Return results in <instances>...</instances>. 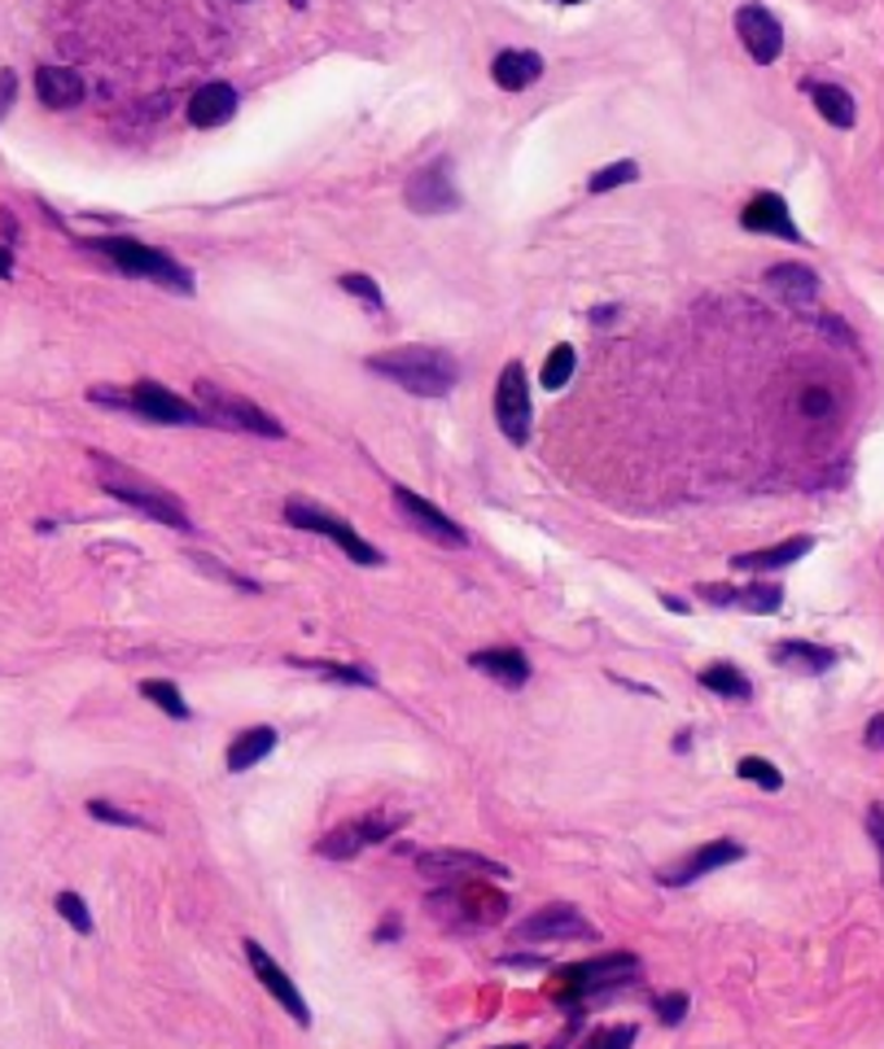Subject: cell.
<instances>
[{
  "label": "cell",
  "mask_w": 884,
  "mask_h": 1049,
  "mask_svg": "<svg viewBox=\"0 0 884 1049\" xmlns=\"http://www.w3.org/2000/svg\"><path fill=\"white\" fill-rule=\"evenodd\" d=\"M88 455H93V473H97V481H101V490H106L110 499L136 508L141 516H149V521H158V525H167V529H175V534H189V529H193L184 503H180L171 490H162L158 481L141 477V473L128 468V464H114V460L101 455V451H88Z\"/></svg>",
  "instance_id": "obj_1"
},
{
  "label": "cell",
  "mask_w": 884,
  "mask_h": 1049,
  "mask_svg": "<svg viewBox=\"0 0 884 1049\" xmlns=\"http://www.w3.org/2000/svg\"><path fill=\"white\" fill-rule=\"evenodd\" d=\"M368 373L403 386L408 394L416 399H443L456 390L460 381V364L447 355V350H434V345H399V350H386V355H373L368 359Z\"/></svg>",
  "instance_id": "obj_2"
},
{
  "label": "cell",
  "mask_w": 884,
  "mask_h": 1049,
  "mask_svg": "<svg viewBox=\"0 0 884 1049\" xmlns=\"http://www.w3.org/2000/svg\"><path fill=\"white\" fill-rule=\"evenodd\" d=\"M93 403H110V407H119V412H132V416L154 420V425H175V429H184V425H215V420L202 412V403H189V399L171 394V390L158 386V381H136L128 394L93 390Z\"/></svg>",
  "instance_id": "obj_3"
},
{
  "label": "cell",
  "mask_w": 884,
  "mask_h": 1049,
  "mask_svg": "<svg viewBox=\"0 0 884 1049\" xmlns=\"http://www.w3.org/2000/svg\"><path fill=\"white\" fill-rule=\"evenodd\" d=\"M635 975H640V957L635 953H601V957H586V962L565 966L560 979H556V997L565 1005H573V1001L582 1005V1001H592V997H601V992H609V988H618V984H627Z\"/></svg>",
  "instance_id": "obj_4"
},
{
  "label": "cell",
  "mask_w": 884,
  "mask_h": 1049,
  "mask_svg": "<svg viewBox=\"0 0 884 1049\" xmlns=\"http://www.w3.org/2000/svg\"><path fill=\"white\" fill-rule=\"evenodd\" d=\"M93 249L97 254H106L114 267H123L128 276H145V280H154V284H162V289H171V293H193V276L175 263V258H167L162 249H154V245H141V241H132V236H101V241H93Z\"/></svg>",
  "instance_id": "obj_5"
},
{
  "label": "cell",
  "mask_w": 884,
  "mask_h": 1049,
  "mask_svg": "<svg viewBox=\"0 0 884 1049\" xmlns=\"http://www.w3.org/2000/svg\"><path fill=\"white\" fill-rule=\"evenodd\" d=\"M403 827H408V814H403V809H386V805H377V809H368V814H360V818L338 822V827L316 844V853H320V857H334V862H351L355 853H364V849L390 840V835L403 831Z\"/></svg>",
  "instance_id": "obj_6"
},
{
  "label": "cell",
  "mask_w": 884,
  "mask_h": 1049,
  "mask_svg": "<svg viewBox=\"0 0 884 1049\" xmlns=\"http://www.w3.org/2000/svg\"><path fill=\"white\" fill-rule=\"evenodd\" d=\"M193 394H197L202 412H206L215 425H228V429H241V434H258V438H284V425H280L271 412L254 407L250 399H241V394H232V390H219L215 381H197Z\"/></svg>",
  "instance_id": "obj_7"
},
{
  "label": "cell",
  "mask_w": 884,
  "mask_h": 1049,
  "mask_svg": "<svg viewBox=\"0 0 884 1049\" xmlns=\"http://www.w3.org/2000/svg\"><path fill=\"white\" fill-rule=\"evenodd\" d=\"M284 521L289 525H299V529H307V534H320V538H334L355 564H368V569H377V564H386L382 560V551L368 542V538H360L355 534V525H347L342 516H334V512H320L316 503H307V499H289L284 503Z\"/></svg>",
  "instance_id": "obj_8"
},
{
  "label": "cell",
  "mask_w": 884,
  "mask_h": 1049,
  "mask_svg": "<svg viewBox=\"0 0 884 1049\" xmlns=\"http://www.w3.org/2000/svg\"><path fill=\"white\" fill-rule=\"evenodd\" d=\"M416 870L438 883V888H451V883H486V879H508V866L482 857V853H469V849H429V853H416Z\"/></svg>",
  "instance_id": "obj_9"
},
{
  "label": "cell",
  "mask_w": 884,
  "mask_h": 1049,
  "mask_svg": "<svg viewBox=\"0 0 884 1049\" xmlns=\"http://www.w3.org/2000/svg\"><path fill=\"white\" fill-rule=\"evenodd\" d=\"M495 420H499V434L512 442V447H525L530 442V386H525V368L512 359L504 373H499V386H495Z\"/></svg>",
  "instance_id": "obj_10"
},
{
  "label": "cell",
  "mask_w": 884,
  "mask_h": 1049,
  "mask_svg": "<svg viewBox=\"0 0 884 1049\" xmlns=\"http://www.w3.org/2000/svg\"><path fill=\"white\" fill-rule=\"evenodd\" d=\"M517 940H601V931L582 918L578 905H543L525 923H517Z\"/></svg>",
  "instance_id": "obj_11"
},
{
  "label": "cell",
  "mask_w": 884,
  "mask_h": 1049,
  "mask_svg": "<svg viewBox=\"0 0 884 1049\" xmlns=\"http://www.w3.org/2000/svg\"><path fill=\"white\" fill-rule=\"evenodd\" d=\"M395 512L416 529V534H425V538H434L438 547H469V534L447 516V512H438L429 499H421L416 490H395Z\"/></svg>",
  "instance_id": "obj_12"
},
{
  "label": "cell",
  "mask_w": 884,
  "mask_h": 1049,
  "mask_svg": "<svg viewBox=\"0 0 884 1049\" xmlns=\"http://www.w3.org/2000/svg\"><path fill=\"white\" fill-rule=\"evenodd\" d=\"M740 857H744V844H740V840H710V844L692 849L688 857H679L675 866H666L657 879H662L666 888H688V883H697V879H705V875H718L723 866H731V862H740Z\"/></svg>",
  "instance_id": "obj_13"
},
{
  "label": "cell",
  "mask_w": 884,
  "mask_h": 1049,
  "mask_svg": "<svg viewBox=\"0 0 884 1049\" xmlns=\"http://www.w3.org/2000/svg\"><path fill=\"white\" fill-rule=\"evenodd\" d=\"M736 36H740L744 53H749L758 66H771V62H779V53H784V27H779V19H775L771 10H762V5L736 10Z\"/></svg>",
  "instance_id": "obj_14"
},
{
  "label": "cell",
  "mask_w": 884,
  "mask_h": 1049,
  "mask_svg": "<svg viewBox=\"0 0 884 1049\" xmlns=\"http://www.w3.org/2000/svg\"><path fill=\"white\" fill-rule=\"evenodd\" d=\"M245 957H250V966H254V975L263 979V988L289 1010V1018L299 1023V1027H307L312 1023V1010H307V1001H303V992H299V984H293L280 966H276V957L258 944V940H245Z\"/></svg>",
  "instance_id": "obj_15"
},
{
  "label": "cell",
  "mask_w": 884,
  "mask_h": 1049,
  "mask_svg": "<svg viewBox=\"0 0 884 1049\" xmlns=\"http://www.w3.org/2000/svg\"><path fill=\"white\" fill-rule=\"evenodd\" d=\"M403 197H408V206H412L416 215H443V210H456V206H460V193H456V184H451L447 162H434V167L416 171V175L408 180Z\"/></svg>",
  "instance_id": "obj_16"
},
{
  "label": "cell",
  "mask_w": 884,
  "mask_h": 1049,
  "mask_svg": "<svg viewBox=\"0 0 884 1049\" xmlns=\"http://www.w3.org/2000/svg\"><path fill=\"white\" fill-rule=\"evenodd\" d=\"M740 228L744 232H771V236H779V241H801V228L792 223V215H788V202L779 197V193H758L744 210H740Z\"/></svg>",
  "instance_id": "obj_17"
},
{
  "label": "cell",
  "mask_w": 884,
  "mask_h": 1049,
  "mask_svg": "<svg viewBox=\"0 0 884 1049\" xmlns=\"http://www.w3.org/2000/svg\"><path fill=\"white\" fill-rule=\"evenodd\" d=\"M84 93H88V84H84V75L71 71V66H40V71H36V97H40L49 110H71V106L84 101Z\"/></svg>",
  "instance_id": "obj_18"
},
{
  "label": "cell",
  "mask_w": 884,
  "mask_h": 1049,
  "mask_svg": "<svg viewBox=\"0 0 884 1049\" xmlns=\"http://www.w3.org/2000/svg\"><path fill=\"white\" fill-rule=\"evenodd\" d=\"M469 664H473L477 673L495 678L499 686H512V691L530 682V660H525V651H517V647H482V651L469 656Z\"/></svg>",
  "instance_id": "obj_19"
},
{
  "label": "cell",
  "mask_w": 884,
  "mask_h": 1049,
  "mask_svg": "<svg viewBox=\"0 0 884 1049\" xmlns=\"http://www.w3.org/2000/svg\"><path fill=\"white\" fill-rule=\"evenodd\" d=\"M491 80H495L504 93H521V88H530V84L543 80V58L530 53V49H508V53L495 58Z\"/></svg>",
  "instance_id": "obj_20"
},
{
  "label": "cell",
  "mask_w": 884,
  "mask_h": 1049,
  "mask_svg": "<svg viewBox=\"0 0 884 1049\" xmlns=\"http://www.w3.org/2000/svg\"><path fill=\"white\" fill-rule=\"evenodd\" d=\"M237 114V88L232 84H206L189 101V123L193 127H219Z\"/></svg>",
  "instance_id": "obj_21"
},
{
  "label": "cell",
  "mask_w": 884,
  "mask_h": 1049,
  "mask_svg": "<svg viewBox=\"0 0 884 1049\" xmlns=\"http://www.w3.org/2000/svg\"><path fill=\"white\" fill-rule=\"evenodd\" d=\"M766 284L788 302V306H810L819 297V276L806 263H775L766 271Z\"/></svg>",
  "instance_id": "obj_22"
},
{
  "label": "cell",
  "mask_w": 884,
  "mask_h": 1049,
  "mask_svg": "<svg viewBox=\"0 0 884 1049\" xmlns=\"http://www.w3.org/2000/svg\"><path fill=\"white\" fill-rule=\"evenodd\" d=\"M810 551H814V538L801 534V538H788V542H775V547H762V551H744V556L731 560V569H740V573H771V569L797 564Z\"/></svg>",
  "instance_id": "obj_23"
},
{
  "label": "cell",
  "mask_w": 884,
  "mask_h": 1049,
  "mask_svg": "<svg viewBox=\"0 0 884 1049\" xmlns=\"http://www.w3.org/2000/svg\"><path fill=\"white\" fill-rule=\"evenodd\" d=\"M271 748H276V731H271V727H250V731H241V735L228 744L223 766H228V774H245V770L258 766Z\"/></svg>",
  "instance_id": "obj_24"
},
{
  "label": "cell",
  "mask_w": 884,
  "mask_h": 1049,
  "mask_svg": "<svg viewBox=\"0 0 884 1049\" xmlns=\"http://www.w3.org/2000/svg\"><path fill=\"white\" fill-rule=\"evenodd\" d=\"M810 97H814V110H819L832 127H840V132L853 127L858 106H853V97H849L845 88H836V84H810Z\"/></svg>",
  "instance_id": "obj_25"
},
{
  "label": "cell",
  "mask_w": 884,
  "mask_h": 1049,
  "mask_svg": "<svg viewBox=\"0 0 884 1049\" xmlns=\"http://www.w3.org/2000/svg\"><path fill=\"white\" fill-rule=\"evenodd\" d=\"M771 660H775V664H797V669L823 673V669H832L836 651H832V647H819V643H801V638H788V643H775V647H771Z\"/></svg>",
  "instance_id": "obj_26"
},
{
  "label": "cell",
  "mask_w": 884,
  "mask_h": 1049,
  "mask_svg": "<svg viewBox=\"0 0 884 1049\" xmlns=\"http://www.w3.org/2000/svg\"><path fill=\"white\" fill-rule=\"evenodd\" d=\"M701 686L714 691V695H723V699H749V695H753V682H749L736 664H727V660L701 669Z\"/></svg>",
  "instance_id": "obj_27"
},
{
  "label": "cell",
  "mask_w": 884,
  "mask_h": 1049,
  "mask_svg": "<svg viewBox=\"0 0 884 1049\" xmlns=\"http://www.w3.org/2000/svg\"><path fill=\"white\" fill-rule=\"evenodd\" d=\"M141 695L149 699V705H158L171 722H189V705H184V695H180L175 682H167V678H145V682H141Z\"/></svg>",
  "instance_id": "obj_28"
},
{
  "label": "cell",
  "mask_w": 884,
  "mask_h": 1049,
  "mask_svg": "<svg viewBox=\"0 0 884 1049\" xmlns=\"http://www.w3.org/2000/svg\"><path fill=\"white\" fill-rule=\"evenodd\" d=\"M779 603H784V590H779L775 582H753V586L736 590V608H744V612H753V617L779 612Z\"/></svg>",
  "instance_id": "obj_29"
},
{
  "label": "cell",
  "mask_w": 884,
  "mask_h": 1049,
  "mask_svg": "<svg viewBox=\"0 0 884 1049\" xmlns=\"http://www.w3.org/2000/svg\"><path fill=\"white\" fill-rule=\"evenodd\" d=\"M573 368H578V355H573V345H552V355L543 359V390H565L569 386V377H573Z\"/></svg>",
  "instance_id": "obj_30"
},
{
  "label": "cell",
  "mask_w": 884,
  "mask_h": 1049,
  "mask_svg": "<svg viewBox=\"0 0 884 1049\" xmlns=\"http://www.w3.org/2000/svg\"><path fill=\"white\" fill-rule=\"evenodd\" d=\"M293 664H303V669H312V673H320V678H329V682H347V686H373V673H368V669H360V664H338V660H293Z\"/></svg>",
  "instance_id": "obj_31"
},
{
  "label": "cell",
  "mask_w": 884,
  "mask_h": 1049,
  "mask_svg": "<svg viewBox=\"0 0 884 1049\" xmlns=\"http://www.w3.org/2000/svg\"><path fill=\"white\" fill-rule=\"evenodd\" d=\"M736 774H740L744 783H758L762 792H779V788H784V774H779L766 757H744V761L736 766Z\"/></svg>",
  "instance_id": "obj_32"
},
{
  "label": "cell",
  "mask_w": 884,
  "mask_h": 1049,
  "mask_svg": "<svg viewBox=\"0 0 884 1049\" xmlns=\"http://www.w3.org/2000/svg\"><path fill=\"white\" fill-rule=\"evenodd\" d=\"M88 818H97V822H106V827L149 831V822H145L141 814H132V809H119V805H110V801H88Z\"/></svg>",
  "instance_id": "obj_33"
},
{
  "label": "cell",
  "mask_w": 884,
  "mask_h": 1049,
  "mask_svg": "<svg viewBox=\"0 0 884 1049\" xmlns=\"http://www.w3.org/2000/svg\"><path fill=\"white\" fill-rule=\"evenodd\" d=\"M640 180V167L635 162H614V167H601L596 175H592V193H609V188H622V184H635Z\"/></svg>",
  "instance_id": "obj_34"
},
{
  "label": "cell",
  "mask_w": 884,
  "mask_h": 1049,
  "mask_svg": "<svg viewBox=\"0 0 884 1049\" xmlns=\"http://www.w3.org/2000/svg\"><path fill=\"white\" fill-rule=\"evenodd\" d=\"M58 914H62L80 936H93V914H88V905H84L80 892H58Z\"/></svg>",
  "instance_id": "obj_35"
},
{
  "label": "cell",
  "mask_w": 884,
  "mask_h": 1049,
  "mask_svg": "<svg viewBox=\"0 0 884 1049\" xmlns=\"http://www.w3.org/2000/svg\"><path fill=\"white\" fill-rule=\"evenodd\" d=\"M338 284L351 293V297H360V302H368L373 310H382L386 302H382V289H377V280L373 276H360V271H347V276H338Z\"/></svg>",
  "instance_id": "obj_36"
},
{
  "label": "cell",
  "mask_w": 884,
  "mask_h": 1049,
  "mask_svg": "<svg viewBox=\"0 0 884 1049\" xmlns=\"http://www.w3.org/2000/svg\"><path fill=\"white\" fill-rule=\"evenodd\" d=\"M653 1010H657V1018H662L666 1027H679L683 1014H688V992H662V997L653 1001Z\"/></svg>",
  "instance_id": "obj_37"
},
{
  "label": "cell",
  "mask_w": 884,
  "mask_h": 1049,
  "mask_svg": "<svg viewBox=\"0 0 884 1049\" xmlns=\"http://www.w3.org/2000/svg\"><path fill=\"white\" fill-rule=\"evenodd\" d=\"M631 1045H635V1027H631V1023H618V1027L596 1032L586 1049H631Z\"/></svg>",
  "instance_id": "obj_38"
},
{
  "label": "cell",
  "mask_w": 884,
  "mask_h": 1049,
  "mask_svg": "<svg viewBox=\"0 0 884 1049\" xmlns=\"http://www.w3.org/2000/svg\"><path fill=\"white\" fill-rule=\"evenodd\" d=\"M189 560H193L197 569H206L210 577H219V582H228V586H241V590H250V595L258 590V582H250V577H241V573H232V569H219V564H215L210 556H202V551H197V556H189Z\"/></svg>",
  "instance_id": "obj_39"
},
{
  "label": "cell",
  "mask_w": 884,
  "mask_h": 1049,
  "mask_svg": "<svg viewBox=\"0 0 884 1049\" xmlns=\"http://www.w3.org/2000/svg\"><path fill=\"white\" fill-rule=\"evenodd\" d=\"M801 412H806L810 420H823V416L832 412V394H827L823 386H810V390L801 394Z\"/></svg>",
  "instance_id": "obj_40"
},
{
  "label": "cell",
  "mask_w": 884,
  "mask_h": 1049,
  "mask_svg": "<svg viewBox=\"0 0 884 1049\" xmlns=\"http://www.w3.org/2000/svg\"><path fill=\"white\" fill-rule=\"evenodd\" d=\"M867 831L875 840V853H880V879H884V805H871L867 809Z\"/></svg>",
  "instance_id": "obj_41"
},
{
  "label": "cell",
  "mask_w": 884,
  "mask_h": 1049,
  "mask_svg": "<svg viewBox=\"0 0 884 1049\" xmlns=\"http://www.w3.org/2000/svg\"><path fill=\"white\" fill-rule=\"evenodd\" d=\"M14 101H19V75L0 66V119L14 110Z\"/></svg>",
  "instance_id": "obj_42"
},
{
  "label": "cell",
  "mask_w": 884,
  "mask_h": 1049,
  "mask_svg": "<svg viewBox=\"0 0 884 1049\" xmlns=\"http://www.w3.org/2000/svg\"><path fill=\"white\" fill-rule=\"evenodd\" d=\"M705 603H736V590L731 586H701Z\"/></svg>",
  "instance_id": "obj_43"
},
{
  "label": "cell",
  "mask_w": 884,
  "mask_h": 1049,
  "mask_svg": "<svg viewBox=\"0 0 884 1049\" xmlns=\"http://www.w3.org/2000/svg\"><path fill=\"white\" fill-rule=\"evenodd\" d=\"M867 748H884V713H875L867 722Z\"/></svg>",
  "instance_id": "obj_44"
},
{
  "label": "cell",
  "mask_w": 884,
  "mask_h": 1049,
  "mask_svg": "<svg viewBox=\"0 0 884 1049\" xmlns=\"http://www.w3.org/2000/svg\"><path fill=\"white\" fill-rule=\"evenodd\" d=\"M10 276H14V249L0 245V280H10Z\"/></svg>",
  "instance_id": "obj_45"
},
{
  "label": "cell",
  "mask_w": 884,
  "mask_h": 1049,
  "mask_svg": "<svg viewBox=\"0 0 884 1049\" xmlns=\"http://www.w3.org/2000/svg\"><path fill=\"white\" fill-rule=\"evenodd\" d=\"M395 936H399V918H395V914H386V923L377 927V940H395Z\"/></svg>",
  "instance_id": "obj_46"
},
{
  "label": "cell",
  "mask_w": 884,
  "mask_h": 1049,
  "mask_svg": "<svg viewBox=\"0 0 884 1049\" xmlns=\"http://www.w3.org/2000/svg\"><path fill=\"white\" fill-rule=\"evenodd\" d=\"M289 5H293V10H307V0H289Z\"/></svg>",
  "instance_id": "obj_47"
},
{
  "label": "cell",
  "mask_w": 884,
  "mask_h": 1049,
  "mask_svg": "<svg viewBox=\"0 0 884 1049\" xmlns=\"http://www.w3.org/2000/svg\"><path fill=\"white\" fill-rule=\"evenodd\" d=\"M552 5H578V0H552Z\"/></svg>",
  "instance_id": "obj_48"
},
{
  "label": "cell",
  "mask_w": 884,
  "mask_h": 1049,
  "mask_svg": "<svg viewBox=\"0 0 884 1049\" xmlns=\"http://www.w3.org/2000/svg\"><path fill=\"white\" fill-rule=\"evenodd\" d=\"M499 1049H525V1045H499Z\"/></svg>",
  "instance_id": "obj_49"
},
{
  "label": "cell",
  "mask_w": 884,
  "mask_h": 1049,
  "mask_svg": "<svg viewBox=\"0 0 884 1049\" xmlns=\"http://www.w3.org/2000/svg\"><path fill=\"white\" fill-rule=\"evenodd\" d=\"M237 5H250V0H237Z\"/></svg>",
  "instance_id": "obj_50"
}]
</instances>
